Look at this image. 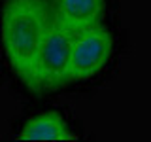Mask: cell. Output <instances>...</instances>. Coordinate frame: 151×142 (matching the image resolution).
<instances>
[{
  "label": "cell",
  "mask_w": 151,
  "mask_h": 142,
  "mask_svg": "<svg viewBox=\"0 0 151 142\" xmlns=\"http://www.w3.org/2000/svg\"><path fill=\"white\" fill-rule=\"evenodd\" d=\"M55 23L51 0H4L2 47L4 59L23 85L30 83L32 68Z\"/></svg>",
  "instance_id": "cell-1"
},
{
  "label": "cell",
  "mask_w": 151,
  "mask_h": 142,
  "mask_svg": "<svg viewBox=\"0 0 151 142\" xmlns=\"http://www.w3.org/2000/svg\"><path fill=\"white\" fill-rule=\"evenodd\" d=\"M55 21L72 34L106 21L110 0H51Z\"/></svg>",
  "instance_id": "cell-4"
},
{
  "label": "cell",
  "mask_w": 151,
  "mask_h": 142,
  "mask_svg": "<svg viewBox=\"0 0 151 142\" xmlns=\"http://www.w3.org/2000/svg\"><path fill=\"white\" fill-rule=\"evenodd\" d=\"M74 36L70 30L53 23L40 49L28 89L34 93H53L72 83V49Z\"/></svg>",
  "instance_id": "cell-3"
},
{
  "label": "cell",
  "mask_w": 151,
  "mask_h": 142,
  "mask_svg": "<svg viewBox=\"0 0 151 142\" xmlns=\"http://www.w3.org/2000/svg\"><path fill=\"white\" fill-rule=\"evenodd\" d=\"M17 140H74L78 138L74 123L60 110L34 112L21 123Z\"/></svg>",
  "instance_id": "cell-5"
},
{
  "label": "cell",
  "mask_w": 151,
  "mask_h": 142,
  "mask_svg": "<svg viewBox=\"0 0 151 142\" xmlns=\"http://www.w3.org/2000/svg\"><path fill=\"white\" fill-rule=\"evenodd\" d=\"M119 55L117 30L106 21L74 36L72 83H93L115 64Z\"/></svg>",
  "instance_id": "cell-2"
}]
</instances>
